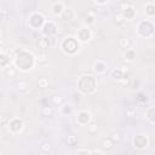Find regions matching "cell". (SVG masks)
Listing matches in <instances>:
<instances>
[{
	"instance_id": "1",
	"label": "cell",
	"mask_w": 155,
	"mask_h": 155,
	"mask_svg": "<svg viewBox=\"0 0 155 155\" xmlns=\"http://www.w3.org/2000/svg\"><path fill=\"white\" fill-rule=\"evenodd\" d=\"M15 63L21 70L26 72V70H29L32 67H33L34 58H33V56H32L30 53L20 50V53L16 56V58H15Z\"/></svg>"
},
{
	"instance_id": "2",
	"label": "cell",
	"mask_w": 155,
	"mask_h": 155,
	"mask_svg": "<svg viewBox=\"0 0 155 155\" xmlns=\"http://www.w3.org/2000/svg\"><path fill=\"white\" fill-rule=\"evenodd\" d=\"M79 90L85 95H90L95 91L96 88V81L91 75H84L79 80Z\"/></svg>"
},
{
	"instance_id": "3",
	"label": "cell",
	"mask_w": 155,
	"mask_h": 155,
	"mask_svg": "<svg viewBox=\"0 0 155 155\" xmlns=\"http://www.w3.org/2000/svg\"><path fill=\"white\" fill-rule=\"evenodd\" d=\"M62 48H63V51L66 52V53H69V55H73V53H75L78 51V48H79V44L78 41L74 39V38H67L62 43Z\"/></svg>"
},
{
	"instance_id": "4",
	"label": "cell",
	"mask_w": 155,
	"mask_h": 155,
	"mask_svg": "<svg viewBox=\"0 0 155 155\" xmlns=\"http://www.w3.org/2000/svg\"><path fill=\"white\" fill-rule=\"evenodd\" d=\"M138 32L143 36H150L154 32V26L149 21H143L140 26H138Z\"/></svg>"
},
{
	"instance_id": "5",
	"label": "cell",
	"mask_w": 155,
	"mask_h": 155,
	"mask_svg": "<svg viewBox=\"0 0 155 155\" xmlns=\"http://www.w3.org/2000/svg\"><path fill=\"white\" fill-rule=\"evenodd\" d=\"M45 20L43 17V15H40V13H33L29 17V24L33 28H40L44 24Z\"/></svg>"
},
{
	"instance_id": "6",
	"label": "cell",
	"mask_w": 155,
	"mask_h": 155,
	"mask_svg": "<svg viewBox=\"0 0 155 155\" xmlns=\"http://www.w3.org/2000/svg\"><path fill=\"white\" fill-rule=\"evenodd\" d=\"M9 126H10V131L16 133V132H18V131H21V130H22L23 122L20 119H13V120L9 121Z\"/></svg>"
},
{
	"instance_id": "7",
	"label": "cell",
	"mask_w": 155,
	"mask_h": 155,
	"mask_svg": "<svg viewBox=\"0 0 155 155\" xmlns=\"http://www.w3.org/2000/svg\"><path fill=\"white\" fill-rule=\"evenodd\" d=\"M57 28H56V26H55V23H52V22H48V23H46L45 26H44V28H43V33L45 34V35H47L48 38L50 36H52V35H55L56 33H57V30H56Z\"/></svg>"
},
{
	"instance_id": "8",
	"label": "cell",
	"mask_w": 155,
	"mask_h": 155,
	"mask_svg": "<svg viewBox=\"0 0 155 155\" xmlns=\"http://www.w3.org/2000/svg\"><path fill=\"white\" fill-rule=\"evenodd\" d=\"M133 143H135V147H137V148H145L147 144H148V140H147V137L143 136V135H138L135 137L133 140Z\"/></svg>"
},
{
	"instance_id": "9",
	"label": "cell",
	"mask_w": 155,
	"mask_h": 155,
	"mask_svg": "<svg viewBox=\"0 0 155 155\" xmlns=\"http://www.w3.org/2000/svg\"><path fill=\"white\" fill-rule=\"evenodd\" d=\"M78 121L81 125H86L90 121V114L87 112H80L79 115H78Z\"/></svg>"
},
{
	"instance_id": "10",
	"label": "cell",
	"mask_w": 155,
	"mask_h": 155,
	"mask_svg": "<svg viewBox=\"0 0 155 155\" xmlns=\"http://www.w3.org/2000/svg\"><path fill=\"white\" fill-rule=\"evenodd\" d=\"M90 36H91V33H90V30L87 28H81L79 30V39L81 41H87Z\"/></svg>"
},
{
	"instance_id": "11",
	"label": "cell",
	"mask_w": 155,
	"mask_h": 155,
	"mask_svg": "<svg viewBox=\"0 0 155 155\" xmlns=\"http://www.w3.org/2000/svg\"><path fill=\"white\" fill-rule=\"evenodd\" d=\"M135 16V10L132 7L126 6V9H124V18L125 20H132Z\"/></svg>"
},
{
	"instance_id": "12",
	"label": "cell",
	"mask_w": 155,
	"mask_h": 155,
	"mask_svg": "<svg viewBox=\"0 0 155 155\" xmlns=\"http://www.w3.org/2000/svg\"><path fill=\"white\" fill-rule=\"evenodd\" d=\"M52 45V39L48 38V39H41L39 43V46L40 48H43V50H46V48H48Z\"/></svg>"
},
{
	"instance_id": "13",
	"label": "cell",
	"mask_w": 155,
	"mask_h": 155,
	"mask_svg": "<svg viewBox=\"0 0 155 155\" xmlns=\"http://www.w3.org/2000/svg\"><path fill=\"white\" fill-rule=\"evenodd\" d=\"M105 69H107V66H105L103 62H96L93 64V70L96 73H103Z\"/></svg>"
},
{
	"instance_id": "14",
	"label": "cell",
	"mask_w": 155,
	"mask_h": 155,
	"mask_svg": "<svg viewBox=\"0 0 155 155\" xmlns=\"http://www.w3.org/2000/svg\"><path fill=\"white\" fill-rule=\"evenodd\" d=\"M113 144H114V141L112 140V138H107V140L102 141V148L104 150H110L113 148Z\"/></svg>"
},
{
	"instance_id": "15",
	"label": "cell",
	"mask_w": 155,
	"mask_h": 155,
	"mask_svg": "<svg viewBox=\"0 0 155 155\" xmlns=\"http://www.w3.org/2000/svg\"><path fill=\"white\" fill-rule=\"evenodd\" d=\"M124 73H122V70L121 69H114L113 72H112V78L113 79H115V80H121L122 78H124Z\"/></svg>"
},
{
	"instance_id": "16",
	"label": "cell",
	"mask_w": 155,
	"mask_h": 155,
	"mask_svg": "<svg viewBox=\"0 0 155 155\" xmlns=\"http://www.w3.org/2000/svg\"><path fill=\"white\" fill-rule=\"evenodd\" d=\"M119 47L122 48V50H128V48H130V41H128V39L121 38L119 40Z\"/></svg>"
},
{
	"instance_id": "17",
	"label": "cell",
	"mask_w": 155,
	"mask_h": 155,
	"mask_svg": "<svg viewBox=\"0 0 155 155\" xmlns=\"http://www.w3.org/2000/svg\"><path fill=\"white\" fill-rule=\"evenodd\" d=\"M147 119L153 124H155V108H150L147 110Z\"/></svg>"
},
{
	"instance_id": "18",
	"label": "cell",
	"mask_w": 155,
	"mask_h": 155,
	"mask_svg": "<svg viewBox=\"0 0 155 155\" xmlns=\"http://www.w3.org/2000/svg\"><path fill=\"white\" fill-rule=\"evenodd\" d=\"M41 113H43L44 116H53L55 110H53L52 107H44L43 110H41Z\"/></svg>"
},
{
	"instance_id": "19",
	"label": "cell",
	"mask_w": 155,
	"mask_h": 155,
	"mask_svg": "<svg viewBox=\"0 0 155 155\" xmlns=\"http://www.w3.org/2000/svg\"><path fill=\"white\" fill-rule=\"evenodd\" d=\"M124 57H125L126 61H133L136 58V53L133 50H126V53Z\"/></svg>"
},
{
	"instance_id": "20",
	"label": "cell",
	"mask_w": 155,
	"mask_h": 155,
	"mask_svg": "<svg viewBox=\"0 0 155 155\" xmlns=\"http://www.w3.org/2000/svg\"><path fill=\"white\" fill-rule=\"evenodd\" d=\"M40 150H41L43 153H48L51 150V144L48 142H43L41 145H40Z\"/></svg>"
},
{
	"instance_id": "21",
	"label": "cell",
	"mask_w": 155,
	"mask_h": 155,
	"mask_svg": "<svg viewBox=\"0 0 155 155\" xmlns=\"http://www.w3.org/2000/svg\"><path fill=\"white\" fill-rule=\"evenodd\" d=\"M145 13L148 16H154L155 15V6L153 4H149L145 6Z\"/></svg>"
},
{
	"instance_id": "22",
	"label": "cell",
	"mask_w": 155,
	"mask_h": 155,
	"mask_svg": "<svg viewBox=\"0 0 155 155\" xmlns=\"http://www.w3.org/2000/svg\"><path fill=\"white\" fill-rule=\"evenodd\" d=\"M52 12H53L55 15H60L61 12H63V5H62V4H56V5H53Z\"/></svg>"
},
{
	"instance_id": "23",
	"label": "cell",
	"mask_w": 155,
	"mask_h": 155,
	"mask_svg": "<svg viewBox=\"0 0 155 155\" xmlns=\"http://www.w3.org/2000/svg\"><path fill=\"white\" fill-rule=\"evenodd\" d=\"M110 138H112V140H113L114 142H118V143H119V142L122 140V136H121V133H120L119 131H115V132H113V133H112Z\"/></svg>"
},
{
	"instance_id": "24",
	"label": "cell",
	"mask_w": 155,
	"mask_h": 155,
	"mask_svg": "<svg viewBox=\"0 0 155 155\" xmlns=\"http://www.w3.org/2000/svg\"><path fill=\"white\" fill-rule=\"evenodd\" d=\"M36 61H38L39 63H46V62H47V55H46L45 52L39 53L38 57H36Z\"/></svg>"
},
{
	"instance_id": "25",
	"label": "cell",
	"mask_w": 155,
	"mask_h": 155,
	"mask_svg": "<svg viewBox=\"0 0 155 155\" xmlns=\"http://www.w3.org/2000/svg\"><path fill=\"white\" fill-rule=\"evenodd\" d=\"M51 102H52L53 105H60V104H62L63 100H62L61 96H53L52 98H51Z\"/></svg>"
},
{
	"instance_id": "26",
	"label": "cell",
	"mask_w": 155,
	"mask_h": 155,
	"mask_svg": "<svg viewBox=\"0 0 155 155\" xmlns=\"http://www.w3.org/2000/svg\"><path fill=\"white\" fill-rule=\"evenodd\" d=\"M27 87H28L27 81H20V83H17V88L21 90V91H26Z\"/></svg>"
},
{
	"instance_id": "27",
	"label": "cell",
	"mask_w": 155,
	"mask_h": 155,
	"mask_svg": "<svg viewBox=\"0 0 155 155\" xmlns=\"http://www.w3.org/2000/svg\"><path fill=\"white\" fill-rule=\"evenodd\" d=\"M67 143H68L69 145H75V144L78 143V138H76L75 136H68Z\"/></svg>"
},
{
	"instance_id": "28",
	"label": "cell",
	"mask_w": 155,
	"mask_h": 155,
	"mask_svg": "<svg viewBox=\"0 0 155 155\" xmlns=\"http://www.w3.org/2000/svg\"><path fill=\"white\" fill-rule=\"evenodd\" d=\"M62 20L63 21H70L72 20V11L70 10H66L63 12V16H62Z\"/></svg>"
},
{
	"instance_id": "29",
	"label": "cell",
	"mask_w": 155,
	"mask_h": 155,
	"mask_svg": "<svg viewBox=\"0 0 155 155\" xmlns=\"http://www.w3.org/2000/svg\"><path fill=\"white\" fill-rule=\"evenodd\" d=\"M38 84H39L40 87H47L48 86V80L46 78H41V79L38 81Z\"/></svg>"
},
{
	"instance_id": "30",
	"label": "cell",
	"mask_w": 155,
	"mask_h": 155,
	"mask_svg": "<svg viewBox=\"0 0 155 155\" xmlns=\"http://www.w3.org/2000/svg\"><path fill=\"white\" fill-rule=\"evenodd\" d=\"M87 130L90 133H93V132H97V125L96 124H91L90 126H87Z\"/></svg>"
},
{
	"instance_id": "31",
	"label": "cell",
	"mask_w": 155,
	"mask_h": 155,
	"mask_svg": "<svg viewBox=\"0 0 155 155\" xmlns=\"http://www.w3.org/2000/svg\"><path fill=\"white\" fill-rule=\"evenodd\" d=\"M7 57H6V55H5V52H3L1 53V67H5L6 66V63H7Z\"/></svg>"
},
{
	"instance_id": "32",
	"label": "cell",
	"mask_w": 155,
	"mask_h": 155,
	"mask_svg": "<svg viewBox=\"0 0 155 155\" xmlns=\"http://www.w3.org/2000/svg\"><path fill=\"white\" fill-rule=\"evenodd\" d=\"M5 73H6V75H7V76H15V75H16V70L12 69V68H9Z\"/></svg>"
},
{
	"instance_id": "33",
	"label": "cell",
	"mask_w": 155,
	"mask_h": 155,
	"mask_svg": "<svg viewBox=\"0 0 155 155\" xmlns=\"http://www.w3.org/2000/svg\"><path fill=\"white\" fill-rule=\"evenodd\" d=\"M70 113H72V107H69V105H64V107H63V114H64V115L70 114Z\"/></svg>"
},
{
	"instance_id": "34",
	"label": "cell",
	"mask_w": 155,
	"mask_h": 155,
	"mask_svg": "<svg viewBox=\"0 0 155 155\" xmlns=\"http://www.w3.org/2000/svg\"><path fill=\"white\" fill-rule=\"evenodd\" d=\"M137 100L141 101V102H145V101H147V97H145L143 93H138V95H137Z\"/></svg>"
},
{
	"instance_id": "35",
	"label": "cell",
	"mask_w": 155,
	"mask_h": 155,
	"mask_svg": "<svg viewBox=\"0 0 155 155\" xmlns=\"http://www.w3.org/2000/svg\"><path fill=\"white\" fill-rule=\"evenodd\" d=\"M0 119H1V124L5 125V124H6V121H7V119H10V118H6V115L3 113V114H1V116H0Z\"/></svg>"
},
{
	"instance_id": "36",
	"label": "cell",
	"mask_w": 155,
	"mask_h": 155,
	"mask_svg": "<svg viewBox=\"0 0 155 155\" xmlns=\"http://www.w3.org/2000/svg\"><path fill=\"white\" fill-rule=\"evenodd\" d=\"M126 115H127L128 118H135V116H136V112H133V110H128V112L126 113Z\"/></svg>"
},
{
	"instance_id": "37",
	"label": "cell",
	"mask_w": 155,
	"mask_h": 155,
	"mask_svg": "<svg viewBox=\"0 0 155 155\" xmlns=\"http://www.w3.org/2000/svg\"><path fill=\"white\" fill-rule=\"evenodd\" d=\"M95 18H93V16H88V17H86V23H93Z\"/></svg>"
},
{
	"instance_id": "38",
	"label": "cell",
	"mask_w": 155,
	"mask_h": 155,
	"mask_svg": "<svg viewBox=\"0 0 155 155\" xmlns=\"http://www.w3.org/2000/svg\"><path fill=\"white\" fill-rule=\"evenodd\" d=\"M121 70H122V73H124V74H126V73H127L130 69H128V67H127V66H124V67H122V69H121Z\"/></svg>"
},
{
	"instance_id": "39",
	"label": "cell",
	"mask_w": 155,
	"mask_h": 155,
	"mask_svg": "<svg viewBox=\"0 0 155 155\" xmlns=\"http://www.w3.org/2000/svg\"><path fill=\"white\" fill-rule=\"evenodd\" d=\"M128 84H130L128 79H126V80H124V81H122V85H128Z\"/></svg>"
},
{
	"instance_id": "40",
	"label": "cell",
	"mask_w": 155,
	"mask_h": 155,
	"mask_svg": "<svg viewBox=\"0 0 155 155\" xmlns=\"http://www.w3.org/2000/svg\"><path fill=\"white\" fill-rule=\"evenodd\" d=\"M107 0H96V3H98V4H104Z\"/></svg>"
}]
</instances>
